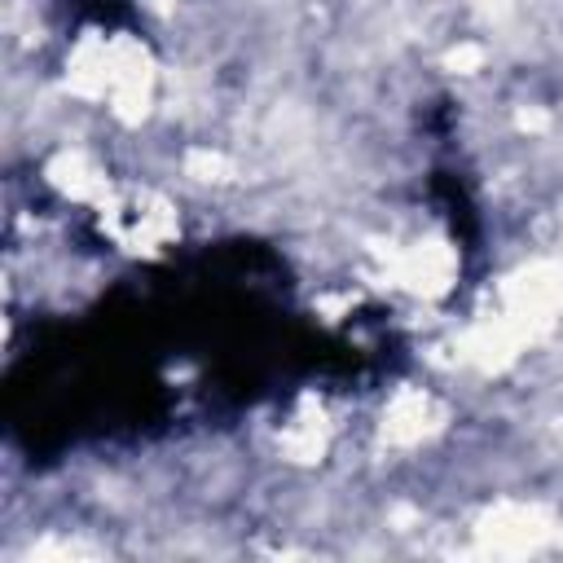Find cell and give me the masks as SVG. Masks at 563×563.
<instances>
[{
  "label": "cell",
  "mask_w": 563,
  "mask_h": 563,
  "mask_svg": "<svg viewBox=\"0 0 563 563\" xmlns=\"http://www.w3.org/2000/svg\"><path fill=\"white\" fill-rule=\"evenodd\" d=\"M444 66H449V70H457V75H471V70H479V66H484V48H479V44H457V48H449Z\"/></svg>",
  "instance_id": "obj_11"
},
{
  "label": "cell",
  "mask_w": 563,
  "mask_h": 563,
  "mask_svg": "<svg viewBox=\"0 0 563 563\" xmlns=\"http://www.w3.org/2000/svg\"><path fill=\"white\" fill-rule=\"evenodd\" d=\"M70 88L88 101L106 97V88H110V40L106 35L88 31L79 40V48L70 53Z\"/></svg>",
  "instance_id": "obj_7"
},
{
  "label": "cell",
  "mask_w": 563,
  "mask_h": 563,
  "mask_svg": "<svg viewBox=\"0 0 563 563\" xmlns=\"http://www.w3.org/2000/svg\"><path fill=\"white\" fill-rule=\"evenodd\" d=\"M282 449H286L290 462H317V457L325 453V427H321V413H317V418H312V413L295 418V422L286 427V435H282Z\"/></svg>",
  "instance_id": "obj_9"
},
{
  "label": "cell",
  "mask_w": 563,
  "mask_h": 563,
  "mask_svg": "<svg viewBox=\"0 0 563 563\" xmlns=\"http://www.w3.org/2000/svg\"><path fill=\"white\" fill-rule=\"evenodd\" d=\"M48 180H53L62 194L84 198V202H92V198H106V194H110V185H106L101 167H97L88 154H79V150H62V154L48 163Z\"/></svg>",
  "instance_id": "obj_8"
},
{
  "label": "cell",
  "mask_w": 563,
  "mask_h": 563,
  "mask_svg": "<svg viewBox=\"0 0 563 563\" xmlns=\"http://www.w3.org/2000/svg\"><path fill=\"white\" fill-rule=\"evenodd\" d=\"M501 295H506V312L519 317L537 334L541 325H550L563 312V268L550 260H532L506 277Z\"/></svg>",
  "instance_id": "obj_1"
},
{
  "label": "cell",
  "mask_w": 563,
  "mask_h": 563,
  "mask_svg": "<svg viewBox=\"0 0 563 563\" xmlns=\"http://www.w3.org/2000/svg\"><path fill=\"white\" fill-rule=\"evenodd\" d=\"M440 422H444V409L435 405V396L409 387V391H400V396L387 405V413H383V440H387V444H418V440H427Z\"/></svg>",
  "instance_id": "obj_6"
},
{
  "label": "cell",
  "mask_w": 563,
  "mask_h": 563,
  "mask_svg": "<svg viewBox=\"0 0 563 563\" xmlns=\"http://www.w3.org/2000/svg\"><path fill=\"white\" fill-rule=\"evenodd\" d=\"M391 273H396V282H400L405 290L435 299V295H444V290L453 286L457 255H453V246H449L444 238H422V242H413V246H405V251L396 255Z\"/></svg>",
  "instance_id": "obj_4"
},
{
  "label": "cell",
  "mask_w": 563,
  "mask_h": 563,
  "mask_svg": "<svg viewBox=\"0 0 563 563\" xmlns=\"http://www.w3.org/2000/svg\"><path fill=\"white\" fill-rule=\"evenodd\" d=\"M150 92H154V62L150 53L128 40V35H114L110 40V110L123 119V123H141L145 110H150Z\"/></svg>",
  "instance_id": "obj_2"
},
{
  "label": "cell",
  "mask_w": 563,
  "mask_h": 563,
  "mask_svg": "<svg viewBox=\"0 0 563 563\" xmlns=\"http://www.w3.org/2000/svg\"><path fill=\"white\" fill-rule=\"evenodd\" d=\"M528 339H532V330H528L519 317L501 312V317H484L479 325H471L466 339H462V352H466V361H475L479 369H506V365L519 356V347H523Z\"/></svg>",
  "instance_id": "obj_5"
},
{
  "label": "cell",
  "mask_w": 563,
  "mask_h": 563,
  "mask_svg": "<svg viewBox=\"0 0 563 563\" xmlns=\"http://www.w3.org/2000/svg\"><path fill=\"white\" fill-rule=\"evenodd\" d=\"M185 167H189V176H198V180H224V172H229V163H224L220 154H211V150H194V154L185 158Z\"/></svg>",
  "instance_id": "obj_10"
},
{
  "label": "cell",
  "mask_w": 563,
  "mask_h": 563,
  "mask_svg": "<svg viewBox=\"0 0 563 563\" xmlns=\"http://www.w3.org/2000/svg\"><path fill=\"white\" fill-rule=\"evenodd\" d=\"M554 532L550 515L541 506H523V501H506L497 510H488L479 519V541L497 554H519V550H537L545 537Z\"/></svg>",
  "instance_id": "obj_3"
}]
</instances>
